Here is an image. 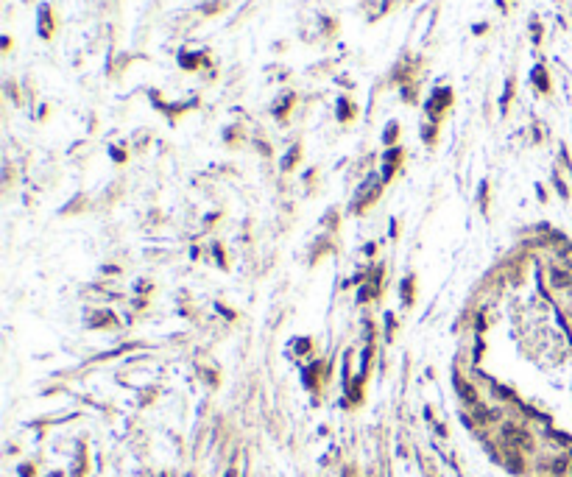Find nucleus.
Listing matches in <instances>:
<instances>
[{
  "mask_svg": "<svg viewBox=\"0 0 572 477\" xmlns=\"http://www.w3.org/2000/svg\"><path fill=\"white\" fill-rule=\"evenodd\" d=\"M299 154H302V145H293V151H288V157L282 159V170H290L296 162H299Z\"/></svg>",
  "mask_w": 572,
  "mask_h": 477,
  "instance_id": "1a4fd4ad",
  "label": "nucleus"
},
{
  "mask_svg": "<svg viewBox=\"0 0 572 477\" xmlns=\"http://www.w3.org/2000/svg\"><path fill=\"white\" fill-rule=\"evenodd\" d=\"M293 101H296V95L293 92H285L282 98L277 101V104L271 106V112H273V117H277L279 123H285V117H288V112L293 109Z\"/></svg>",
  "mask_w": 572,
  "mask_h": 477,
  "instance_id": "39448f33",
  "label": "nucleus"
},
{
  "mask_svg": "<svg viewBox=\"0 0 572 477\" xmlns=\"http://www.w3.org/2000/svg\"><path fill=\"white\" fill-rule=\"evenodd\" d=\"M53 28H56V22H53V9L51 6H39V37L51 39L53 37Z\"/></svg>",
  "mask_w": 572,
  "mask_h": 477,
  "instance_id": "20e7f679",
  "label": "nucleus"
},
{
  "mask_svg": "<svg viewBox=\"0 0 572 477\" xmlns=\"http://www.w3.org/2000/svg\"><path fill=\"white\" fill-rule=\"evenodd\" d=\"M355 112H357V109H355L352 104H349V98H338V120H341V123H349Z\"/></svg>",
  "mask_w": 572,
  "mask_h": 477,
  "instance_id": "423d86ee",
  "label": "nucleus"
},
{
  "mask_svg": "<svg viewBox=\"0 0 572 477\" xmlns=\"http://www.w3.org/2000/svg\"><path fill=\"white\" fill-rule=\"evenodd\" d=\"M450 106H452V89L450 87L433 89V95L427 98V104H425V112H427V117H430V123H441V117L446 115Z\"/></svg>",
  "mask_w": 572,
  "mask_h": 477,
  "instance_id": "f257e3e1",
  "label": "nucleus"
},
{
  "mask_svg": "<svg viewBox=\"0 0 572 477\" xmlns=\"http://www.w3.org/2000/svg\"><path fill=\"white\" fill-rule=\"evenodd\" d=\"M380 190H383V182L380 179H368V182H363L360 184V190H357V195H355V204H352V210L355 212H363L368 204H374V198L380 195Z\"/></svg>",
  "mask_w": 572,
  "mask_h": 477,
  "instance_id": "f03ea898",
  "label": "nucleus"
},
{
  "mask_svg": "<svg viewBox=\"0 0 572 477\" xmlns=\"http://www.w3.org/2000/svg\"><path fill=\"white\" fill-rule=\"evenodd\" d=\"M402 159H405V148H388V151L383 154V182H388V179L396 173Z\"/></svg>",
  "mask_w": 572,
  "mask_h": 477,
  "instance_id": "7ed1b4c3",
  "label": "nucleus"
},
{
  "mask_svg": "<svg viewBox=\"0 0 572 477\" xmlns=\"http://www.w3.org/2000/svg\"><path fill=\"white\" fill-rule=\"evenodd\" d=\"M396 134H399V123H396V120H391L388 126H385L383 142H385V145H394V142H396Z\"/></svg>",
  "mask_w": 572,
  "mask_h": 477,
  "instance_id": "6e6552de",
  "label": "nucleus"
},
{
  "mask_svg": "<svg viewBox=\"0 0 572 477\" xmlns=\"http://www.w3.org/2000/svg\"><path fill=\"white\" fill-rule=\"evenodd\" d=\"M530 81H533V87H539L541 92H550V81H547L544 67H533V73H530Z\"/></svg>",
  "mask_w": 572,
  "mask_h": 477,
  "instance_id": "0eeeda50",
  "label": "nucleus"
},
{
  "mask_svg": "<svg viewBox=\"0 0 572 477\" xmlns=\"http://www.w3.org/2000/svg\"><path fill=\"white\" fill-rule=\"evenodd\" d=\"M514 89H516V81H514V79H508V84H505V95H503V112L508 109V104H511V95H514Z\"/></svg>",
  "mask_w": 572,
  "mask_h": 477,
  "instance_id": "9d476101",
  "label": "nucleus"
}]
</instances>
